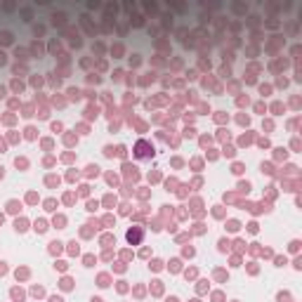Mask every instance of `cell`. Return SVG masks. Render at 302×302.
I'll return each instance as SVG.
<instances>
[{
	"label": "cell",
	"instance_id": "3",
	"mask_svg": "<svg viewBox=\"0 0 302 302\" xmlns=\"http://www.w3.org/2000/svg\"><path fill=\"white\" fill-rule=\"evenodd\" d=\"M0 40L7 45V43H12V35H10V33H3V35H0Z\"/></svg>",
	"mask_w": 302,
	"mask_h": 302
},
{
	"label": "cell",
	"instance_id": "6",
	"mask_svg": "<svg viewBox=\"0 0 302 302\" xmlns=\"http://www.w3.org/2000/svg\"><path fill=\"white\" fill-rule=\"evenodd\" d=\"M5 62H7V59H5V52H0V66H3Z\"/></svg>",
	"mask_w": 302,
	"mask_h": 302
},
{
	"label": "cell",
	"instance_id": "8",
	"mask_svg": "<svg viewBox=\"0 0 302 302\" xmlns=\"http://www.w3.org/2000/svg\"><path fill=\"white\" fill-rule=\"evenodd\" d=\"M50 302H64V300H62V297H52Z\"/></svg>",
	"mask_w": 302,
	"mask_h": 302
},
{
	"label": "cell",
	"instance_id": "9",
	"mask_svg": "<svg viewBox=\"0 0 302 302\" xmlns=\"http://www.w3.org/2000/svg\"><path fill=\"white\" fill-rule=\"evenodd\" d=\"M3 175H5V172H3V165H0V177H3Z\"/></svg>",
	"mask_w": 302,
	"mask_h": 302
},
{
	"label": "cell",
	"instance_id": "2",
	"mask_svg": "<svg viewBox=\"0 0 302 302\" xmlns=\"http://www.w3.org/2000/svg\"><path fill=\"white\" fill-rule=\"evenodd\" d=\"M142 236H144V232H142L139 227H135V229H130V232H128V241H130L132 245H137V243L142 241Z\"/></svg>",
	"mask_w": 302,
	"mask_h": 302
},
{
	"label": "cell",
	"instance_id": "7",
	"mask_svg": "<svg viewBox=\"0 0 302 302\" xmlns=\"http://www.w3.org/2000/svg\"><path fill=\"white\" fill-rule=\"evenodd\" d=\"M0 274H5V262H0Z\"/></svg>",
	"mask_w": 302,
	"mask_h": 302
},
{
	"label": "cell",
	"instance_id": "5",
	"mask_svg": "<svg viewBox=\"0 0 302 302\" xmlns=\"http://www.w3.org/2000/svg\"><path fill=\"white\" fill-rule=\"evenodd\" d=\"M17 229H19V232H24V229H26V222H24V220H17Z\"/></svg>",
	"mask_w": 302,
	"mask_h": 302
},
{
	"label": "cell",
	"instance_id": "1",
	"mask_svg": "<svg viewBox=\"0 0 302 302\" xmlns=\"http://www.w3.org/2000/svg\"><path fill=\"white\" fill-rule=\"evenodd\" d=\"M135 156H137V158H151V156H153V147L149 144L147 139H139L137 144H135Z\"/></svg>",
	"mask_w": 302,
	"mask_h": 302
},
{
	"label": "cell",
	"instance_id": "4",
	"mask_svg": "<svg viewBox=\"0 0 302 302\" xmlns=\"http://www.w3.org/2000/svg\"><path fill=\"white\" fill-rule=\"evenodd\" d=\"M12 297H14V300H21V297H24V293H21V290H17V288H14V290H12Z\"/></svg>",
	"mask_w": 302,
	"mask_h": 302
}]
</instances>
